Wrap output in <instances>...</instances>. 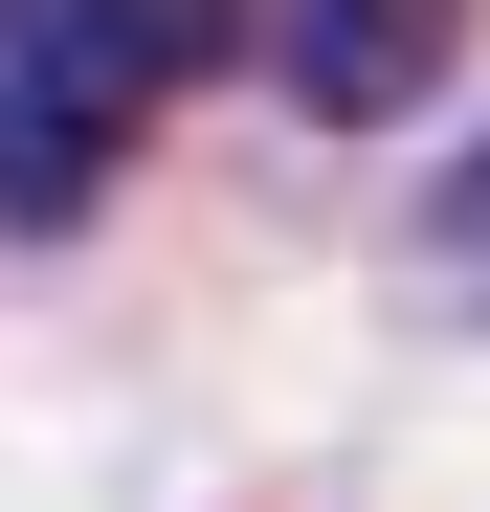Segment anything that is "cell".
<instances>
[{
    "instance_id": "cell-3",
    "label": "cell",
    "mask_w": 490,
    "mask_h": 512,
    "mask_svg": "<svg viewBox=\"0 0 490 512\" xmlns=\"http://www.w3.org/2000/svg\"><path fill=\"white\" fill-rule=\"evenodd\" d=\"M401 268H424V290H446V312H490V156H468V179H446V201H424V245H401Z\"/></svg>"
},
{
    "instance_id": "cell-2",
    "label": "cell",
    "mask_w": 490,
    "mask_h": 512,
    "mask_svg": "<svg viewBox=\"0 0 490 512\" xmlns=\"http://www.w3.org/2000/svg\"><path fill=\"white\" fill-rule=\"evenodd\" d=\"M446 45H468V0H290V112L379 134V112L446 90Z\"/></svg>"
},
{
    "instance_id": "cell-1",
    "label": "cell",
    "mask_w": 490,
    "mask_h": 512,
    "mask_svg": "<svg viewBox=\"0 0 490 512\" xmlns=\"http://www.w3.org/2000/svg\"><path fill=\"white\" fill-rule=\"evenodd\" d=\"M201 67H245V0H23V23H0V90H23L0 223L67 245V201L112 179V134H134L156 90H201Z\"/></svg>"
}]
</instances>
